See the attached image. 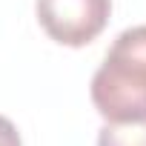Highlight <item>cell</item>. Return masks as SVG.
Listing matches in <instances>:
<instances>
[{"label": "cell", "mask_w": 146, "mask_h": 146, "mask_svg": "<svg viewBox=\"0 0 146 146\" xmlns=\"http://www.w3.org/2000/svg\"><path fill=\"white\" fill-rule=\"evenodd\" d=\"M0 146H23L17 126H15L6 115H0Z\"/></svg>", "instance_id": "cell-4"}, {"label": "cell", "mask_w": 146, "mask_h": 146, "mask_svg": "<svg viewBox=\"0 0 146 146\" xmlns=\"http://www.w3.org/2000/svg\"><path fill=\"white\" fill-rule=\"evenodd\" d=\"M92 103L106 123L146 120V26L123 29L92 75Z\"/></svg>", "instance_id": "cell-1"}, {"label": "cell", "mask_w": 146, "mask_h": 146, "mask_svg": "<svg viewBox=\"0 0 146 146\" xmlns=\"http://www.w3.org/2000/svg\"><path fill=\"white\" fill-rule=\"evenodd\" d=\"M35 12L40 29L54 43L80 49L106 29L112 0H37Z\"/></svg>", "instance_id": "cell-2"}, {"label": "cell", "mask_w": 146, "mask_h": 146, "mask_svg": "<svg viewBox=\"0 0 146 146\" xmlns=\"http://www.w3.org/2000/svg\"><path fill=\"white\" fill-rule=\"evenodd\" d=\"M98 146H146V120L103 123L98 132Z\"/></svg>", "instance_id": "cell-3"}]
</instances>
